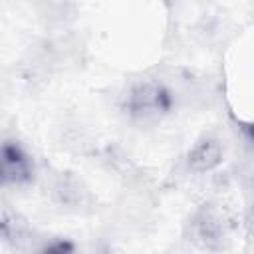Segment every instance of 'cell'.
Masks as SVG:
<instances>
[{"mask_svg": "<svg viewBox=\"0 0 254 254\" xmlns=\"http://www.w3.org/2000/svg\"><path fill=\"white\" fill-rule=\"evenodd\" d=\"M220 163H222V147L212 137H204L196 141L187 153V167L190 173H196V175L210 173Z\"/></svg>", "mask_w": 254, "mask_h": 254, "instance_id": "3", "label": "cell"}, {"mask_svg": "<svg viewBox=\"0 0 254 254\" xmlns=\"http://www.w3.org/2000/svg\"><path fill=\"white\" fill-rule=\"evenodd\" d=\"M194 234H196V240H200L204 246H212L214 242L222 240L224 224L212 208H202L194 216Z\"/></svg>", "mask_w": 254, "mask_h": 254, "instance_id": "4", "label": "cell"}, {"mask_svg": "<svg viewBox=\"0 0 254 254\" xmlns=\"http://www.w3.org/2000/svg\"><path fill=\"white\" fill-rule=\"evenodd\" d=\"M240 127H242V131L246 133V137L254 143V119H252V121H240Z\"/></svg>", "mask_w": 254, "mask_h": 254, "instance_id": "6", "label": "cell"}, {"mask_svg": "<svg viewBox=\"0 0 254 254\" xmlns=\"http://www.w3.org/2000/svg\"><path fill=\"white\" fill-rule=\"evenodd\" d=\"M42 250H44V252H73L75 246H73L69 240H54V242L46 244Z\"/></svg>", "mask_w": 254, "mask_h": 254, "instance_id": "5", "label": "cell"}, {"mask_svg": "<svg viewBox=\"0 0 254 254\" xmlns=\"http://www.w3.org/2000/svg\"><path fill=\"white\" fill-rule=\"evenodd\" d=\"M175 107L173 91L155 79L131 85L123 97V111L135 121H159Z\"/></svg>", "mask_w": 254, "mask_h": 254, "instance_id": "1", "label": "cell"}, {"mask_svg": "<svg viewBox=\"0 0 254 254\" xmlns=\"http://www.w3.org/2000/svg\"><path fill=\"white\" fill-rule=\"evenodd\" d=\"M34 161L18 141H4L0 151V179L4 187H24L34 181Z\"/></svg>", "mask_w": 254, "mask_h": 254, "instance_id": "2", "label": "cell"}]
</instances>
